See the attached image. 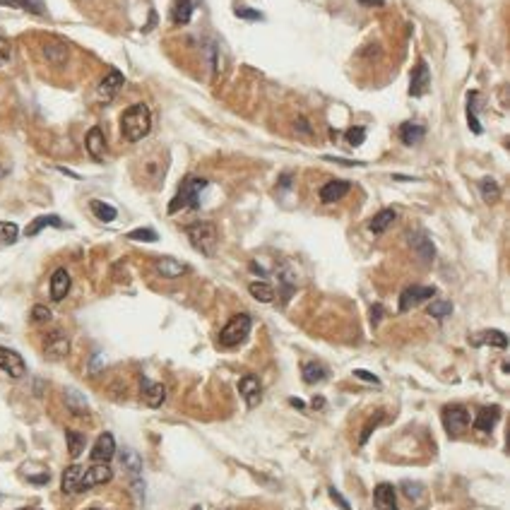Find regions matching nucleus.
Segmentation results:
<instances>
[{"mask_svg":"<svg viewBox=\"0 0 510 510\" xmlns=\"http://www.w3.org/2000/svg\"><path fill=\"white\" fill-rule=\"evenodd\" d=\"M152 130V113L144 104H132L128 106L120 116V135L128 142H140L149 135Z\"/></svg>","mask_w":510,"mask_h":510,"instance_id":"f257e3e1","label":"nucleus"},{"mask_svg":"<svg viewBox=\"0 0 510 510\" xmlns=\"http://www.w3.org/2000/svg\"><path fill=\"white\" fill-rule=\"evenodd\" d=\"M208 186H210L208 178L188 176L183 183H181L174 200L169 203V215H176V212H181V210H200V193H203Z\"/></svg>","mask_w":510,"mask_h":510,"instance_id":"f03ea898","label":"nucleus"},{"mask_svg":"<svg viewBox=\"0 0 510 510\" xmlns=\"http://www.w3.org/2000/svg\"><path fill=\"white\" fill-rule=\"evenodd\" d=\"M186 234H188V241H191V246L200 251L203 255H212L217 253V244H220V234H217V227L215 222H208V220H200V222H193L186 227Z\"/></svg>","mask_w":510,"mask_h":510,"instance_id":"7ed1b4c3","label":"nucleus"},{"mask_svg":"<svg viewBox=\"0 0 510 510\" xmlns=\"http://www.w3.org/2000/svg\"><path fill=\"white\" fill-rule=\"evenodd\" d=\"M253 320L248 313H239L222 327L220 332V344L222 347H239L241 342H246V337L251 335Z\"/></svg>","mask_w":510,"mask_h":510,"instance_id":"20e7f679","label":"nucleus"},{"mask_svg":"<svg viewBox=\"0 0 510 510\" xmlns=\"http://www.w3.org/2000/svg\"><path fill=\"white\" fill-rule=\"evenodd\" d=\"M467 426H470V412H467V407L448 404L446 409H443V429H446L450 436L465 434Z\"/></svg>","mask_w":510,"mask_h":510,"instance_id":"39448f33","label":"nucleus"},{"mask_svg":"<svg viewBox=\"0 0 510 510\" xmlns=\"http://www.w3.org/2000/svg\"><path fill=\"white\" fill-rule=\"evenodd\" d=\"M436 296V287H421V284H412V287H407L402 294H400V311L407 313L412 311L414 306L419 303L429 301Z\"/></svg>","mask_w":510,"mask_h":510,"instance_id":"423d86ee","label":"nucleus"},{"mask_svg":"<svg viewBox=\"0 0 510 510\" xmlns=\"http://www.w3.org/2000/svg\"><path fill=\"white\" fill-rule=\"evenodd\" d=\"M44 354H46V359H53V361L65 359V356L70 354V339H68V335H65V332H60V330L48 332V335L44 337Z\"/></svg>","mask_w":510,"mask_h":510,"instance_id":"0eeeda50","label":"nucleus"},{"mask_svg":"<svg viewBox=\"0 0 510 510\" xmlns=\"http://www.w3.org/2000/svg\"><path fill=\"white\" fill-rule=\"evenodd\" d=\"M111 479H113V470L108 467V463H92L82 470V491L108 484Z\"/></svg>","mask_w":510,"mask_h":510,"instance_id":"6e6552de","label":"nucleus"},{"mask_svg":"<svg viewBox=\"0 0 510 510\" xmlns=\"http://www.w3.org/2000/svg\"><path fill=\"white\" fill-rule=\"evenodd\" d=\"M407 241H409L412 251L419 255V260H421V263H431V260L436 258V246H434L431 236L424 232V229H414V232H409V234H407Z\"/></svg>","mask_w":510,"mask_h":510,"instance_id":"1a4fd4ad","label":"nucleus"},{"mask_svg":"<svg viewBox=\"0 0 510 510\" xmlns=\"http://www.w3.org/2000/svg\"><path fill=\"white\" fill-rule=\"evenodd\" d=\"M429 87H431V70L426 60H416L409 77V94L414 96V99H421V96L429 92Z\"/></svg>","mask_w":510,"mask_h":510,"instance_id":"9d476101","label":"nucleus"},{"mask_svg":"<svg viewBox=\"0 0 510 510\" xmlns=\"http://www.w3.org/2000/svg\"><path fill=\"white\" fill-rule=\"evenodd\" d=\"M123 82H125L123 75H120L118 70H111L108 75H104V80L99 82V87H96V99H99L101 104H111V101L118 96Z\"/></svg>","mask_w":510,"mask_h":510,"instance_id":"9b49d317","label":"nucleus"},{"mask_svg":"<svg viewBox=\"0 0 510 510\" xmlns=\"http://www.w3.org/2000/svg\"><path fill=\"white\" fill-rule=\"evenodd\" d=\"M0 371H5L10 378H22L27 373V363H24V359L17 351L0 347Z\"/></svg>","mask_w":510,"mask_h":510,"instance_id":"f8f14e48","label":"nucleus"},{"mask_svg":"<svg viewBox=\"0 0 510 510\" xmlns=\"http://www.w3.org/2000/svg\"><path fill=\"white\" fill-rule=\"evenodd\" d=\"M239 392L244 395L248 409H255V407L260 404V400H263V385H260L258 375H244V378L239 380Z\"/></svg>","mask_w":510,"mask_h":510,"instance_id":"ddd939ff","label":"nucleus"},{"mask_svg":"<svg viewBox=\"0 0 510 510\" xmlns=\"http://www.w3.org/2000/svg\"><path fill=\"white\" fill-rule=\"evenodd\" d=\"M499 419H501V407H496V404L482 407L479 414L475 416V421H472V426H475L477 434H491Z\"/></svg>","mask_w":510,"mask_h":510,"instance_id":"4468645a","label":"nucleus"},{"mask_svg":"<svg viewBox=\"0 0 510 510\" xmlns=\"http://www.w3.org/2000/svg\"><path fill=\"white\" fill-rule=\"evenodd\" d=\"M140 385H142L144 404L152 407V409H157V407H162L164 402H166V387H164L162 382H152L149 378H142L140 380Z\"/></svg>","mask_w":510,"mask_h":510,"instance_id":"2eb2a0df","label":"nucleus"},{"mask_svg":"<svg viewBox=\"0 0 510 510\" xmlns=\"http://www.w3.org/2000/svg\"><path fill=\"white\" fill-rule=\"evenodd\" d=\"M113 455H116V441L108 431H104L92 448V463H108Z\"/></svg>","mask_w":510,"mask_h":510,"instance_id":"dca6fc26","label":"nucleus"},{"mask_svg":"<svg viewBox=\"0 0 510 510\" xmlns=\"http://www.w3.org/2000/svg\"><path fill=\"white\" fill-rule=\"evenodd\" d=\"M84 147H87L89 157H92L94 162H104L106 137H104V132H101V128H92V130L87 132V137H84Z\"/></svg>","mask_w":510,"mask_h":510,"instance_id":"f3484780","label":"nucleus"},{"mask_svg":"<svg viewBox=\"0 0 510 510\" xmlns=\"http://www.w3.org/2000/svg\"><path fill=\"white\" fill-rule=\"evenodd\" d=\"M351 191V183L349 181H330V183H325L323 188H320V203H325V205H332V203H339L347 193Z\"/></svg>","mask_w":510,"mask_h":510,"instance_id":"a211bd4d","label":"nucleus"},{"mask_svg":"<svg viewBox=\"0 0 510 510\" xmlns=\"http://www.w3.org/2000/svg\"><path fill=\"white\" fill-rule=\"evenodd\" d=\"M41 51H44V58L53 65H63L70 56L65 41H60V39H46L44 46H41Z\"/></svg>","mask_w":510,"mask_h":510,"instance_id":"6ab92c4d","label":"nucleus"},{"mask_svg":"<svg viewBox=\"0 0 510 510\" xmlns=\"http://www.w3.org/2000/svg\"><path fill=\"white\" fill-rule=\"evenodd\" d=\"M373 506L378 510H400L397 508V496H395L392 484H378L373 491Z\"/></svg>","mask_w":510,"mask_h":510,"instance_id":"aec40b11","label":"nucleus"},{"mask_svg":"<svg viewBox=\"0 0 510 510\" xmlns=\"http://www.w3.org/2000/svg\"><path fill=\"white\" fill-rule=\"evenodd\" d=\"M70 284H72V279L68 275V270H65V267H58V270L51 275V299L63 301L70 291Z\"/></svg>","mask_w":510,"mask_h":510,"instance_id":"412c9836","label":"nucleus"},{"mask_svg":"<svg viewBox=\"0 0 510 510\" xmlns=\"http://www.w3.org/2000/svg\"><path fill=\"white\" fill-rule=\"evenodd\" d=\"M82 470L80 465H70L65 467L63 479H60V487H63V494H80L82 491Z\"/></svg>","mask_w":510,"mask_h":510,"instance_id":"4be33fe9","label":"nucleus"},{"mask_svg":"<svg viewBox=\"0 0 510 510\" xmlns=\"http://www.w3.org/2000/svg\"><path fill=\"white\" fill-rule=\"evenodd\" d=\"M193 12H196V0H174L171 10H169V17H171L174 24L183 27V24L191 22Z\"/></svg>","mask_w":510,"mask_h":510,"instance_id":"5701e85b","label":"nucleus"},{"mask_svg":"<svg viewBox=\"0 0 510 510\" xmlns=\"http://www.w3.org/2000/svg\"><path fill=\"white\" fill-rule=\"evenodd\" d=\"M424 137H426V128L421 123L407 120V123L400 125V140H402V144H407V147H414V144L421 142Z\"/></svg>","mask_w":510,"mask_h":510,"instance_id":"b1692460","label":"nucleus"},{"mask_svg":"<svg viewBox=\"0 0 510 510\" xmlns=\"http://www.w3.org/2000/svg\"><path fill=\"white\" fill-rule=\"evenodd\" d=\"M154 267H157V272L166 279H176V277H181L188 272V265L181 263V260H176V258H159Z\"/></svg>","mask_w":510,"mask_h":510,"instance_id":"393cba45","label":"nucleus"},{"mask_svg":"<svg viewBox=\"0 0 510 510\" xmlns=\"http://www.w3.org/2000/svg\"><path fill=\"white\" fill-rule=\"evenodd\" d=\"M397 220V212H395L392 208H385V210H380L378 215H373V220L368 222V232L371 234H382V232H387V229L392 227V222Z\"/></svg>","mask_w":510,"mask_h":510,"instance_id":"a878e982","label":"nucleus"},{"mask_svg":"<svg viewBox=\"0 0 510 510\" xmlns=\"http://www.w3.org/2000/svg\"><path fill=\"white\" fill-rule=\"evenodd\" d=\"M301 375L308 385H315V382H323L327 378V368L318 361H306L301 366Z\"/></svg>","mask_w":510,"mask_h":510,"instance_id":"bb28decb","label":"nucleus"},{"mask_svg":"<svg viewBox=\"0 0 510 510\" xmlns=\"http://www.w3.org/2000/svg\"><path fill=\"white\" fill-rule=\"evenodd\" d=\"M472 342L475 344H491V347H496V349L508 347V337H506V332H501V330H484V332H479Z\"/></svg>","mask_w":510,"mask_h":510,"instance_id":"cd10ccee","label":"nucleus"},{"mask_svg":"<svg viewBox=\"0 0 510 510\" xmlns=\"http://www.w3.org/2000/svg\"><path fill=\"white\" fill-rule=\"evenodd\" d=\"M46 227L63 229L65 224H63V220H60V217H56V215H44V217H36V220L29 224L27 229H24V234H27V236H36V234L41 232V229H46Z\"/></svg>","mask_w":510,"mask_h":510,"instance_id":"c85d7f7f","label":"nucleus"},{"mask_svg":"<svg viewBox=\"0 0 510 510\" xmlns=\"http://www.w3.org/2000/svg\"><path fill=\"white\" fill-rule=\"evenodd\" d=\"M477 94H479L477 89H472V92L467 94V123H470V130L475 132V135H482L484 128L477 118Z\"/></svg>","mask_w":510,"mask_h":510,"instance_id":"c756f323","label":"nucleus"},{"mask_svg":"<svg viewBox=\"0 0 510 510\" xmlns=\"http://www.w3.org/2000/svg\"><path fill=\"white\" fill-rule=\"evenodd\" d=\"M89 210L94 212V217L99 222H113L118 217V210L113 208V205H108V203H104V200H92V203H89Z\"/></svg>","mask_w":510,"mask_h":510,"instance_id":"7c9ffc66","label":"nucleus"},{"mask_svg":"<svg viewBox=\"0 0 510 510\" xmlns=\"http://www.w3.org/2000/svg\"><path fill=\"white\" fill-rule=\"evenodd\" d=\"M0 5H5V8H20V10H27L32 12V15H46V5L44 0H3Z\"/></svg>","mask_w":510,"mask_h":510,"instance_id":"2f4dec72","label":"nucleus"},{"mask_svg":"<svg viewBox=\"0 0 510 510\" xmlns=\"http://www.w3.org/2000/svg\"><path fill=\"white\" fill-rule=\"evenodd\" d=\"M65 404H68V409L77 416H87V412H89L87 400H84L77 390H65Z\"/></svg>","mask_w":510,"mask_h":510,"instance_id":"473e14b6","label":"nucleus"},{"mask_svg":"<svg viewBox=\"0 0 510 510\" xmlns=\"http://www.w3.org/2000/svg\"><path fill=\"white\" fill-rule=\"evenodd\" d=\"M65 443H68L70 458H80L82 450H84V446H87V438H84V434H80V431L68 429V431H65Z\"/></svg>","mask_w":510,"mask_h":510,"instance_id":"72a5a7b5","label":"nucleus"},{"mask_svg":"<svg viewBox=\"0 0 510 510\" xmlns=\"http://www.w3.org/2000/svg\"><path fill=\"white\" fill-rule=\"evenodd\" d=\"M120 465H123L132 477L142 475V458H140L135 450H130V448H125V450L120 453Z\"/></svg>","mask_w":510,"mask_h":510,"instance_id":"f704fd0d","label":"nucleus"},{"mask_svg":"<svg viewBox=\"0 0 510 510\" xmlns=\"http://www.w3.org/2000/svg\"><path fill=\"white\" fill-rule=\"evenodd\" d=\"M479 193H482L484 203H489V205L499 203V198H501V188H499V183H496L494 178H482V181H479Z\"/></svg>","mask_w":510,"mask_h":510,"instance_id":"c9c22d12","label":"nucleus"},{"mask_svg":"<svg viewBox=\"0 0 510 510\" xmlns=\"http://www.w3.org/2000/svg\"><path fill=\"white\" fill-rule=\"evenodd\" d=\"M248 291H251L253 299H258L260 303H272V301H275V289H272L267 282H251V284H248Z\"/></svg>","mask_w":510,"mask_h":510,"instance_id":"e433bc0d","label":"nucleus"},{"mask_svg":"<svg viewBox=\"0 0 510 510\" xmlns=\"http://www.w3.org/2000/svg\"><path fill=\"white\" fill-rule=\"evenodd\" d=\"M17 236H20V229H17V224H12V222H0V244H5V246L15 244Z\"/></svg>","mask_w":510,"mask_h":510,"instance_id":"4c0bfd02","label":"nucleus"},{"mask_svg":"<svg viewBox=\"0 0 510 510\" xmlns=\"http://www.w3.org/2000/svg\"><path fill=\"white\" fill-rule=\"evenodd\" d=\"M450 313H453V303H450V301H434V303L429 306V315H431V318L443 320V318H448Z\"/></svg>","mask_w":510,"mask_h":510,"instance_id":"58836bf2","label":"nucleus"},{"mask_svg":"<svg viewBox=\"0 0 510 510\" xmlns=\"http://www.w3.org/2000/svg\"><path fill=\"white\" fill-rule=\"evenodd\" d=\"M128 239L142 241V244H154V241H159V236H157V232H152V229H132V232L128 234Z\"/></svg>","mask_w":510,"mask_h":510,"instance_id":"ea45409f","label":"nucleus"},{"mask_svg":"<svg viewBox=\"0 0 510 510\" xmlns=\"http://www.w3.org/2000/svg\"><path fill=\"white\" fill-rule=\"evenodd\" d=\"M363 140H366V128L356 125V128H349L347 130V142L351 147H359V144H363Z\"/></svg>","mask_w":510,"mask_h":510,"instance_id":"a19ab883","label":"nucleus"},{"mask_svg":"<svg viewBox=\"0 0 510 510\" xmlns=\"http://www.w3.org/2000/svg\"><path fill=\"white\" fill-rule=\"evenodd\" d=\"M51 318H53L51 311H48L46 306H41V303H36V306L32 308V323L44 325V323H48V320H51Z\"/></svg>","mask_w":510,"mask_h":510,"instance_id":"79ce46f5","label":"nucleus"},{"mask_svg":"<svg viewBox=\"0 0 510 510\" xmlns=\"http://www.w3.org/2000/svg\"><path fill=\"white\" fill-rule=\"evenodd\" d=\"M234 12H236V15H239V17H244V20H251V22H255V20H265L263 12L251 10V8H241V5H236Z\"/></svg>","mask_w":510,"mask_h":510,"instance_id":"37998d69","label":"nucleus"},{"mask_svg":"<svg viewBox=\"0 0 510 510\" xmlns=\"http://www.w3.org/2000/svg\"><path fill=\"white\" fill-rule=\"evenodd\" d=\"M404 489V496L409 501H419V496H421V484H412V482H404L402 484Z\"/></svg>","mask_w":510,"mask_h":510,"instance_id":"c03bdc74","label":"nucleus"},{"mask_svg":"<svg viewBox=\"0 0 510 510\" xmlns=\"http://www.w3.org/2000/svg\"><path fill=\"white\" fill-rule=\"evenodd\" d=\"M10 51H12L10 41L5 36H0V65H5L10 60Z\"/></svg>","mask_w":510,"mask_h":510,"instance_id":"a18cd8bd","label":"nucleus"},{"mask_svg":"<svg viewBox=\"0 0 510 510\" xmlns=\"http://www.w3.org/2000/svg\"><path fill=\"white\" fill-rule=\"evenodd\" d=\"M330 499H332V501H335V503H337V506H339V508H342V510H351V506H349V503H347V499H344V496H342V494H339V491H337L335 487H332V489H330Z\"/></svg>","mask_w":510,"mask_h":510,"instance_id":"49530a36","label":"nucleus"},{"mask_svg":"<svg viewBox=\"0 0 510 510\" xmlns=\"http://www.w3.org/2000/svg\"><path fill=\"white\" fill-rule=\"evenodd\" d=\"M382 421V414H378V416H375V421H371V424H368V426L366 429H363L361 431V436H359V443H361V446H363V443H366L368 441V436H371V431L375 429V426H378V424Z\"/></svg>","mask_w":510,"mask_h":510,"instance_id":"de8ad7c7","label":"nucleus"},{"mask_svg":"<svg viewBox=\"0 0 510 510\" xmlns=\"http://www.w3.org/2000/svg\"><path fill=\"white\" fill-rule=\"evenodd\" d=\"M354 375H356V378H359V380H366V382H373V385H380V380L375 378L373 373H368V371H361V368H356V371H354Z\"/></svg>","mask_w":510,"mask_h":510,"instance_id":"09e8293b","label":"nucleus"},{"mask_svg":"<svg viewBox=\"0 0 510 510\" xmlns=\"http://www.w3.org/2000/svg\"><path fill=\"white\" fill-rule=\"evenodd\" d=\"M325 162H335V164H342V166H363V162L339 159V157H325Z\"/></svg>","mask_w":510,"mask_h":510,"instance_id":"8fccbe9b","label":"nucleus"},{"mask_svg":"<svg viewBox=\"0 0 510 510\" xmlns=\"http://www.w3.org/2000/svg\"><path fill=\"white\" fill-rule=\"evenodd\" d=\"M380 318H382V308H380V306H373V311H371V323H373V325H378V323H380Z\"/></svg>","mask_w":510,"mask_h":510,"instance_id":"3c124183","label":"nucleus"},{"mask_svg":"<svg viewBox=\"0 0 510 510\" xmlns=\"http://www.w3.org/2000/svg\"><path fill=\"white\" fill-rule=\"evenodd\" d=\"M359 3L366 8H380V5H385V0H359Z\"/></svg>","mask_w":510,"mask_h":510,"instance_id":"603ef678","label":"nucleus"},{"mask_svg":"<svg viewBox=\"0 0 510 510\" xmlns=\"http://www.w3.org/2000/svg\"><path fill=\"white\" fill-rule=\"evenodd\" d=\"M289 186H291V176H289V174H284L282 178H279V188H284V191H287Z\"/></svg>","mask_w":510,"mask_h":510,"instance_id":"864d4df0","label":"nucleus"},{"mask_svg":"<svg viewBox=\"0 0 510 510\" xmlns=\"http://www.w3.org/2000/svg\"><path fill=\"white\" fill-rule=\"evenodd\" d=\"M289 404H291V407H299V409H303V407H306V404L301 402V400H296V397H291V400H289Z\"/></svg>","mask_w":510,"mask_h":510,"instance_id":"5fc2aeb1","label":"nucleus"},{"mask_svg":"<svg viewBox=\"0 0 510 510\" xmlns=\"http://www.w3.org/2000/svg\"><path fill=\"white\" fill-rule=\"evenodd\" d=\"M311 404H313V407H323V404H325V400H323V397H315Z\"/></svg>","mask_w":510,"mask_h":510,"instance_id":"6e6d98bb","label":"nucleus"},{"mask_svg":"<svg viewBox=\"0 0 510 510\" xmlns=\"http://www.w3.org/2000/svg\"><path fill=\"white\" fill-rule=\"evenodd\" d=\"M22 510H29V508H22Z\"/></svg>","mask_w":510,"mask_h":510,"instance_id":"4d7b16f0","label":"nucleus"},{"mask_svg":"<svg viewBox=\"0 0 510 510\" xmlns=\"http://www.w3.org/2000/svg\"><path fill=\"white\" fill-rule=\"evenodd\" d=\"M92 510H99V508H92Z\"/></svg>","mask_w":510,"mask_h":510,"instance_id":"13d9d810","label":"nucleus"},{"mask_svg":"<svg viewBox=\"0 0 510 510\" xmlns=\"http://www.w3.org/2000/svg\"><path fill=\"white\" fill-rule=\"evenodd\" d=\"M196 510H200V508H196Z\"/></svg>","mask_w":510,"mask_h":510,"instance_id":"bf43d9fd","label":"nucleus"}]
</instances>
